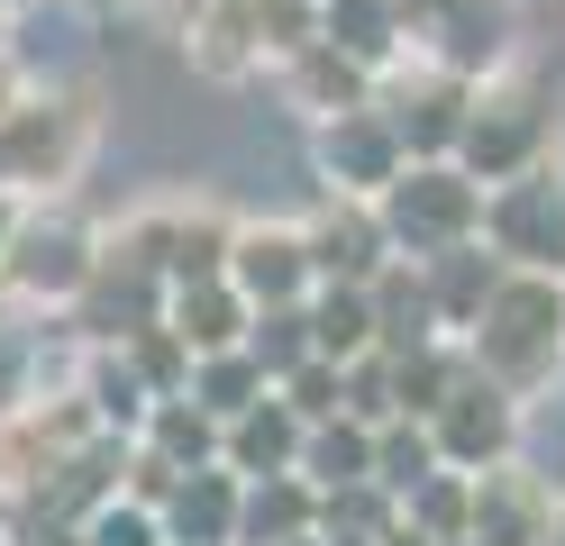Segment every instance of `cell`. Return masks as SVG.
Returning <instances> with one entry per match:
<instances>
[{"mask_svg":"<svg viewBox=\"0 0 565 546\" xmlns=\"http://www.w3.org/2000/svg\"><path fill=\"white\" fill-rule=\"evenodd\" d=\"M419 282H429V310H438V328H447L456 346H466V328L483 319L492 282H502V255H492L483 237H475V246H447V255H419Z\"/></svg>","mask_w":565,"mask_h":546,"instance_id":"ffe728a7","label":"cell"},{"mask_svg":"<svg viewBox=\"0 0 565 546\" xmlns=\"http://www.w3.org/2000/svg\"><path fill=\"white\" fill-rule=\"evenodd\" d=\"M237 520H246V473H228V464L183 473L173 501H164V537L173 546H237Z\"/></svg>","mask_w":565,"mask_h":546,"instance_id":"ac0fdd59","label":"cell"},{"mask_svg":"<svg viewBox=\"0 0 565 546\" xmlns=\"http://www.w3.org/2000/svg\"><path fill=\"white\" fill-rule=\"evenodd\" d=\"M556 501L565 492L547 483V473H529V464L475 473V528H466V546H547Z\"/></svg>","mask_w":565,"mask_h":546,"instance_id":"5bb4252c","label":"cell"},{"mask_svg":"<svg viewBox=\"0 0 565 546\" xmlns=\"http://www.w3.org/2000/svg\"><path fill=\"white\" fill-rule=\"evenodd\" d=\"M547 546H565V501H556V528H547Z\"/></svg>","mask_w":565,"mask_h":546,"instance_id":"ab89813d","label":"cell"},{"mask_svg":"<svg viewBox=\"0 0 565 546\" xmlns=\"http://www.w3.org/2000/svg\"><path fill=\"white\" fill-rule=\"evenodd\" d=\"M246 355L265 364V383L301 374V364L320 355V346H310V301H301V310H256V328H246Z\"/></svg>","mask_w":565,"mask_h":546,"instance_id":"4dcf8cb0","label":"cell"},{"mask_svg":"<svg viewBox=\"0 0 565 546\" xmlns=\"http://www.w3.org/2000/svg\"><path fill=\"white\" fill-rule=\"evenodd\" d=\"M0 55H10V10H0Z\"/></svg>","mask_w":565,"mask_h":546,"instance_id":"60d3db41","label":"cell"},{"mask_svg":"<svg viewBox=\"0 0 565 546\" xmlns=\"http://www.w3.org/2000/svg\"><path fill=\"white\" fill-rule=\"evenodd\" d=\"M274 392L292 400V410H301L310 428H320V419H338V410H347V364H329V355H310L301 374H282Z\"/></svg>","mask_w":565,"mask_h":546,"instance_id":"e575fe53","label":"cell"},{"mask_svg":"<svg viewBox=\"0 0 565 546\" xmlns=\"http://www.w3.org/2000/svg\"><path fill=\"white\" fill-rule=\"evenodd\" d=\"M164 328L192 346V364L201 355H228V346H246V328H256V301L228 282V274H210V282H183V291H164Z\"/></svg>","mask_w":565,"mask_h":546,"instance_id":"e0dca14e","label":"cell"},{"mask_svg":"<svg viewBox=\"0 0 565 546\" xmlns=\"http://www.w3.org/2000/svg\"><path fill=\"white\" fill-rule=\"evenodd\" d=\"M265 392H274V383H265V364L246 355V346H228V355H201V364H192V400H201V410L220 419V428H228L237 410H256Z\"/></svg>","mask_w":565,"mask_h":546,"instance_id":"83f0119b","label":"cell"},{"mask_svg":"<svg viewBox=\"0 0 565 546\" xmlns=\"http://www.w3.org/2000/svg\"><path fill=\"white\" fill-rule=\"evenodd\" d=\"M456 383H466V346H456V338H429V346H402L393 355V410L402 419H429Z\"/></svg>","mask_w":565,"mask_h":546,"instance_id":"484cf974","label":"cell"},{"mask_svg":"<svg viewBox=\"0 0 565 546\" xmlns=\"http://www.w3.org/2000/svg\"><path fill=\"white\" fill-rule=\"evenodd\" d=\"M483 246L502 255V274H556L565 282V164L492 182L483 192Z\"/></svg>","mask_w":565,"mask_h":546,"instance_id":"9c48e42d","label":"cell"},{"mask_svg":"<svg viewBox=\"0 0 565 546\" xmlns=\"http://www.w3.org/2000/svg\"><path fill=\"white\" fill-rule=\"evenodd\" d=\"M374 546H438V537H419V528H411V520H393V528H383V537H374Z\"/></svg>","mask_w":565,"mask_h":546,"instance_id":"f35d334b","label":"cell"},{"mask_svg":"<svg viewBox=\"0 0 565 546\" xmlns=\"http://www.w3.org/2000/svg\"><path fill=\"white\" fill-rule=\"evenodd\" d=\"M274 83H282V100H292V109H301L310 128H320V119H338V109H365V100L383 92V83H374L365 64H347V55L329 46V36H310V46H301L292 64H282Z\"/></svg>","mask_w":565,"mask_h":546,"instance_id":"d6986e66","label":"cell"},{"mask_svg":"<svg viewBox=\"0 0 565 546\" xmlns=\"http://www.w3.org/2000/svg\"><path fill=\"white\" fill-rule=\"evenodd\" d=\"M0 546H10V528H0Z\"/></svg>","mask_w":565,"mask_h":546,"instance_id":"f6af8a7d","label":"cell"},{"mask_svg":"<svg viewBox=\"0 0 565 546\" xmlns=\"http://www.w3.org/2000/svg\"><path fill=\"white\" fill-rule=\"evenodd\" d=\"M320 36L347 64H365L374 83L411 64V10L402 0H320Z\"/></svg>","mask_w":565,"mask_h":546,"instance_id":"2e32d148","label":"cell"},{"mask_svg":"<svg viewBox=\"0 0 565 546\" xmlns=\"http://www.w3.org/2000/svg\"><path fill=\"white\" fill-rule=\"evenodd\" d=\"M100 237L110 228H92V218L74 210V192L64 201H28L19 218V246H10V274H0V310H28V319H64L92 291L100 274Z\"/></svg>","mask_w":565,"mask_h":546,"instance_id":"277c9868","label":"cell"},{"mask_svg":"<svg viewBox=\"0 0 565 546\" xmlns=\"http://www.w3.org/2000/svg\"><path fill=\"white\" fill-rule=\"evenodd\" d=\"M74 546H173V537H164V510H147V501L119 492V501H100L92 520L74 528Z\"/></svg>","mask_w":565,"mask_h":546,"instance_id":"836d02e7","label":"cell"},{"mask_svg":"<svg viewBox=\"0 0 565 546\" xmlns=\"http://www.w3.org/2000/svg\"><path fill=\"white\" fill-rule=\"evenodd\" d=\"M301 483H320V492H347V483H374V428L365 419H320L310 428V447H301Z\"/></svg>","mask_w":565,"mask_h":546,"instance_id":"d4e9b609","label":"cell"},{"mask_svg":"<svg viewBox=\"0 0 565 546\" xmlns=\"http://www.w3.org/2000/svg\"><path fill=\"white\" fill-rule=\"evenodd\" d=\"M374 319H383V355L447 338V328H438V310H429V282H419V265H411V255H402V265L374 282Z\"/></svg>","mask_w":565,"mask_h":546,"instance_id":"4316f807","label":"cell"},{"mask_svg":"<svg viewBox=\"0 0 565 546\" xmlns=\"http://www.w3.org/2000/svg\"><path fill=\"white\" fill-rule=\"evenodd\" d=\"M301 237H310V265H320V282H383L402 265L393 255V228H383V210L374 201H329L301 218Z\"/></svg>","mask_w":565,"mask_h":546,"instance_id":"4fadbf2b","label":"cell"},{"mask_svg":"<svg viewBox=\"0 0 565 546\" xmlns=\"http://www.w3.org/2000/svg\"><path fill=\"white\" fill-rule=\"evenodd\" d=\"M429 437H438V464H447V473H502V464H520V447H529V400L466 364V383L429 410Z\"/></svg>","mask_w":565,"mask_h":546,"instance_id":"ba28073f","label":"cell"},{"mask_svg":"<svg viewBox=\"0 0 565 546\" xmlns=\"http://www.w3.org/2000/svg\"><path fill=\"white\" fill-rule=\"evenodd\" d=\"M383 109H393V128L411 146V164H456V146H466V119H475V83H456V73L438 64H402V73H383Z\"/></svg>","mask_w":565,"mask_h":546,"instance_id":"8fae6325","label":"cell"},{"mask_svg":"<svg viewBox=\"0 0 565 546\" xmlns=\"http://www.w3.org/2000/svg\"><path fill=\"white\" fill-rule=\"evenodd\" d=\"M92 10H119V0H92Z\"/></svg>","mask_w":565,"mask_h":546,"instance_id":"ee69618b","label":"cell"},{"mask_svg":"<svg viewBox=\"0 0 565 546\" xmlns=\"http://www.w3.org/2000/svg\"><path fill=\"white\" fill-rule=\"evenodd\" d=\"M374 210H383V228H393V255H411V265L483 237V182L466 164H411Z\"/></svg>","mask_w":565,"mask_h":546,"instance_id":"8992f818","label":"cell"},{"mask_svg":"<svg viewBox=\"0 0 565 546\" xmlns=\"http://www.w3.org/2000/svg\"><path fill=\"white\" fill-rule=\"evenodd\" d=\"M100 146V100L92 92H28L0 128V192L19 201H64Z\"/></svg>","mask_w":565,"mask_h":546,"instance_id":"3957f363","label":"cell"},{"mask_svg":"<svg viewBox=\"0 0 565 546\" xmlns=\"http://www.w3.org/2000/svg\"><path fill=\"white\" fill-rule=\"evenodd\" d=\"M466 364L492 374L502 392L539 400L565 374V282L556 274H502L492 301H483V319L466 328Z\"/></svg>","mask_w":565,"mask_h":546,"instance_id":"6da1fadb","label":"cell"},{"mask_svg":"<svg viewBox=\"0 0 565 546\" xmlns=\"http://www.w3.org/2000/svg\"><path fill=\"white\" fill-rule=\"evenodd\" d=\"M301 447H310V419L282 392H265L256 410H237L220 428V464L246 473V483H265V473H301Z\"/></svg>","mask_w":565,"mask_h":546,"instance_id":"9a60e30c","label":"cell"},{"mask_svg":"<svg viewBox=\"0 0 565 546\" xmlns=\"http://www.w3.org/2000/svg\"><path fill=\"white\" fill-rule=\"evenodd\" d=\"M110 246L137 255L164 291L228 274V246H237V218L220 201H192V192H164V201H137L128 218H110Z\"/></svg>","mask_w":565,"mask_h":546,"instance_id":"5b68a950","label":"cell"},{"mask_svg":"<svg viewBox=\"0 0 565 546\" xmlns=\"http://www.w3.org/2000/svg\"><path fill=\"white\" fill-rule=\"evenodd\" d=\"M19 218H28V201H19V192H0V274H10V246H19Z\"/></svg>","mask_w":565,"mask_h":546,"instance_id":"74e56055","label":"cell"},{"mask_svg":"<svg viewBox=\"0 0 565 546\" xmlns=\"http://www.w3.org/2000/svg\"><path fill=\"white\" fill-rule=\"evenodd\" d=\"M28 92H38V83H28V73H19V64H10V55H0V128H10V109H19V100H28Z\"/></svg>","mask_w":565,"mask_h":546,"instance_id":"8d00e7d4","label":"cell"},{"mask_svg":"<svg viewBox=\"0 0 565 546\" xmlns=\"http://www.w3.org/2000/svg\"><path fill=\"white\" fill-rule=\"evenodd\" d=\"M320 546H356V537H320Z\"/></svg>","mask_w":565,"mask_h":546,"instance_id":"7bdbcfd3","label":"cell"},{"mask_svg":"<svg viewBox=\"0 0 565 546\" xmlns=\"http://www.w3.org/2000/svg\"><path fill=\"white\" fill-rule=\"evenodd\" d=\"M128 364H137V383H147L156 400H173V392H192V346L183 338H173V328L156 319V328H137V338L119 346Z\"/></svg>","mask_w":565,"mask_h":546,"instance_id":"d6a6232c","label":"cell"},{"mask_svg":"<svg viewBox=\"0 0 565 546\" xmlns=\"http://www.w3.org/2000/svg\"><path fill=\"white\" fill-rule=\"evenodd\" d=\"M183 46H192V64L210 73V83H246V73H265V55H256V0H210V10H192Z\"/></svg>","mask_w":565,"mask_h":546,"instance_id":"603a6c76","label":"cell"},{"mask_svg":"<svg viewBox=\"0 0 565 546\" xmlns=\"http://www.w3.org/2000/svg\"><path fill=\"white\" fill-rule=\"evenodd\" d=\"M310 164H320V192L329 201H383L411 173V146L393 128V109L365 100V109H338V119L310 128Z\"/></svg>","mask_w":565,"mask_h":546,"instance_id":"30bf717a","label":"cell"},{"mask_svg":"<svg viewBox=\"0 0 565 546\" xmlns=\"http://www.w3.org/2000/svg\"><path fill=\"white\" fill-rule=\"evenodd\" d=\"M429 473H438V437H429V419H383V428H374V483L393 492V501L419 492Z\"/></svg>","mask_w":565,"mask_h":546,"instance_id":"f546056e","label":"cell"},{"mask_svg":"<svg viewBox=\"0 0 565 546\" xmlns=\"http://www.w3.org/2000/svg\"><path fill=\"white\" fill-rule=\"evenodd\" d=\"M310 346H320L329 364H365V355H383L374 282H320V291H310Z\"/></svg>","mask_w":565,"mask_h":546,"instance_id":"7402d4cb","label":"cell"},{"mask_svg":"<svg viewBox=\"0 0 565 546\" xmlns=\"http://www.w3.org/2000/svg\"><path fill=\"white\" fill-rule=\"evenodd\" d=\"M402 10H411V55L456 73V83H492L520 64L511 0H402Z\"/></svg>","mask_w":565,"mask_h":546,"instance_id":"52a82bcc","label":"cell"},{"mask_svg":"<svg viewBox=\"0 0 565 546\" xmlns=\"http://www.w3.org/2000/svg\"><path fill=\"white\" fill-rule=\"evenodd\" d=\"M556 128H565L556 83L520 55L511 73L475 83V119H466V146H456V164H466L483 192H492V182H520V173L556 164Z\"/></svg>","mask_w":565,"mask_h":546,"instance_id":"7a4b0ae2","label":"cell"},{"mask_svg":"<svg viewBox=\"0 0 565 546\" xmlns=\"http://www.w3.org/2000/svg\"><path fill=\"white\" fill-rule=\"evenodd\" d=\"M228 282H237L256 310H301L310 291H320V265H310V237H301V218H237Z\"/></svg>","mask_w":565,"mask_h":546,"instance_id":"7c38bea8","label":"cell"},{"mask_svg":"<svg viewBox=\"0 0 565 546\" xmlns=\"http://www.w3.org/2000/svg\"><path fill=\"white\" fill-rule=\"evenodd\" d=\"M0 10H10V19H19V10H28V0H0Z\"/></svg>","mask_w":565,"mask_h":546,"instance_id":"b9f144b4","label":"cell"},{"mask_svg":"<svg viewBox=\"0 0 565 546\" xmlns=\"http://www.w3.org/2000/svg\"><path fill=\"white\" fill-rule=\"evenodd\" d=\"M402 520V501L383 492V483H347V492H320V537H356V546H374L383 528Z\"/></svg>","mask_w":565,"mask_h":546,"instance_id":"1f68e13d","label":"cell"},{"mask_svg":"<svg viewBox=\"0 0 565 546\" xmlns=\"http://www.w3.org/2000/svg\"><path fill=\"white\" fill-rule=\"evenodd\" d=\"M402 520L419 528V537H438V546H466V528H475V473H429L419 492H402Z\"/></svg>","mask_w":565,"mask_h":546,"instance_id":"f1b7e54d","label":"cell"},{"mask_svg":"<svg viewBox=\"0 0 565 546\" xmlns=\"http://www.w3.org/2000/svg\"><path fill=\"white\" fill-rule=\"evenodd\" d=\"M137 447H147L156 464H173V473H201V464H220V419H210L192 392H173V400H156V410H147Z\"/></svg>","mask_w":565,"mask_h":546,"instance_id":"cb8c5ba5","label":"cell"},{"mask_svg":"<svg viewBox=\"0 0 565 546\" xmlns=\"http://www.w3.org/2000/svg\"><path fill=\"white\" fill-rule=\"evenodd\" d=\"M310 537H320V483H301V473H265V483H246L237 546H310Z\"/></svg>","mask_w":565,"mask_h":546,"instance_id":"44dd1931","label":"cell"},{"mask_svg":"<svg viewBox=\"0 0 565 546\" xmlns=\"http://www.w3.org/2000/svg\"><path fill=\"white\" fill-rule=\"evenodd\" d=\"M347 419H365V428L402 419V410H393V355H365V364H347Z\"/></svg>","mask_w":565,"mask_h":546,"instance_id":"d590c367","label":"cell"}]
</instances>
